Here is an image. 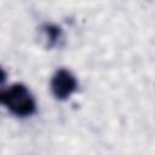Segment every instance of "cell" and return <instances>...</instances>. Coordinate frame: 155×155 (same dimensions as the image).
<instances>
[{"label": "cell", "instance_id": "1", "mask_svg": "<svg viewBox=\"0 0 155 155\" xmlns=\"http://www.w3.org/2000/svg\"><path fill=\"white\" fill-rule=\"evenodd\" d=\"M1 103L16 116H30L36 110L35 101L23 84H13L0 93Z\"/></svg>", "mask_w": 155, "mask_h": 155}, {"label": "cell", "instance_id": "3", "mask_svg": "<svg viewBox=\"0 0 155 155\" xmlns=\"http://www.w3.org/2000/svg\"><path fill=\"white\" fill-rule=\"evenodd\" d=\"M42 33H44V38L46 40L47 47L54 46L59 41V39L62 38L61 28L54 25V24H45L42 27Z\"/></svg>", "mask_w": 155, "mask_h": 155}, {"label": "cell", "instance_id": "2", "mask_svg": "<svg viewBox=\"0 0 155 155\" xmlns=\"http://www.w3.org/2000/svg\"><path fill=\"white\" fill-rule=\"evenodd\" d=\"M78 88L75 76L67 69H59L51 79V91L57 99L64 101L69 98Z\"/></svg>", "mask_w": 155, "mask_h": 155}]
</instances>
